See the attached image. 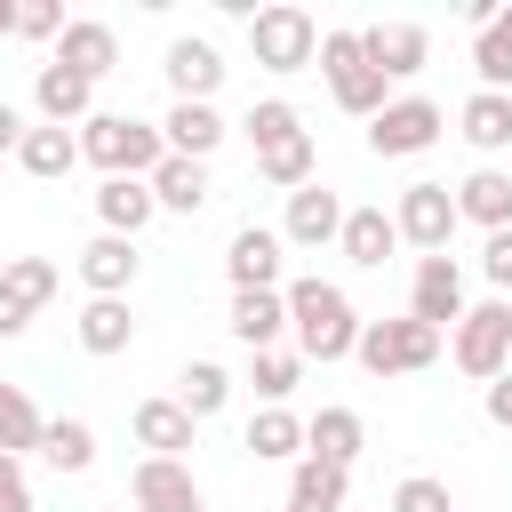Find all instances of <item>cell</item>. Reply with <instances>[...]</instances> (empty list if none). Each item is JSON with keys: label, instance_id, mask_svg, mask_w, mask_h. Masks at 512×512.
Instances as JSON below:
<instances>
[{"label": "cell", "instance_id": "1", "mask_svg": "<svg viewBox=\"0 0 512 512\" xmlns=\"http://www.w3.org/2000/svg\"><path fill=\"white\" fill-rule=\"evenodd\" d=\"M288 296V328H296V360H352V344H360V312H352V296L336 288V280H288L280 288Z\"/></svg>", "mask_w": 512, "mask_h": 512}, {"label": "cell", "instance_id": "2", "mask_svg": "<svg viewBox=\"0 0 512 512\" xmlns=\"http://www.w3.org/2000/svg\"><path fill=\"white\" fill-rule=\"evenodd\" d=\"M80 160H96L104 176H152V168L168 160V144H160V128L136 120V112H88V120H80Z\"/></svg>", "mask_w": 512, "mask_h": 512}, {"label": "cell", "instance_id": "3", "mask_svg": "<svg viewBox=\"0 0 512 512\" xmlns=\"http://www.w3.org/2000/svg\"><path fill=\"white\" fill-rule=\"evenodd\" d=\"M312 64H320L328 96H336V104H344L352 120H376V112L392 104V80H384V72H376V64L360 56V32H352V24L320 32V56H312Z\"/></svg>", "mask_w": 512, "mask_h": 512}, {"label": "cell", "instance_id": "4", "mask_svg": "<svg viewBox=\"0 0 512 512\" xmlns=\"http://www.w3.org/2000/svg\"><path fill=\"white\" fill-rule=\"evenodd\" d=\"M448 360H456L472 384H496V376L512 368V296L464 304V320L448 328Z\"/></svg>", "mask_w": 512, "mask_h": 512}, {"label": "cell", "instance_id": "5", "mask_svg": "<svg viewBox=\"0 0 512 512\" xmlns=\"http://www.w3.org/2000/svg\"><path fill=\"white\" fill-rule=\"evenodd\" d=\"M440 328H424V320H360V344H352V360L368 368V376H416V368H432L440 360Z\"/></svg>", "mask_w": 512, "mask_h": 512}, {"label": "cell", "instance_id": "6", "mask_svg": "<svg viewBox=\"0 0 512 512\" xmlns=\"http://www.w3.org/2000/svg\"><path fill=\"white\" fill-rule=\"evenodd\" d=\"M248 48H256V64L264 72H304L312 56H320V24L304 16V8H248Z\"/></svg>", "mask_w": 512, "mask_h": 512}, {"label": "cell", "instance_id": "7", "mask_svg": "<svg viewBox=\"0 0 512 512\" xmlns=\"http://www.w3.org/2000/svg\"><path fill=\"white\" fill-rule=\"evenodd\" d=\"M440 128H448V112H440L432 96H392V104L368 120V152H376V160H416V152L440 144Z\"/></svg>", "mask_w": 512, "mask_h": 512}, {"label": "cell", "instance_id": "8", "mask_svg": "<svg viewBox=\"0 0 512 512\" xmlns=\"http://www.w3.org/2000/svg\"><path fill=\"white\" fill-rule=\"evenodd\" d=\"M392 232H400L408 248L440 256V248L456 240V192H448V184H432V176H424V184H408V192H400V208H392Z\"/></svg>", "mask_w": 512, "mask_h": 512}, {"label": "cell", "instance_id": "9", "mask_svg": "<svg viewBox=\"0 0 512 512\" xmlns=\"http://www.w3.org/2000/svg\"><path fill=\"white\" fill-rule=\"evenodd\" d=\"M408 320H424V328H456L464 320V264L440 248V256H416V280H408Z\"/></svg>", "mask_w": 512, "mask_h": 512}, {"label": "cell", "instance_id": "10", "mask_svg": "<svg viewBox=\"0 0 512 512\" xmlns=\"http://www.w3.org/2000/svg\"><path fill=\"white\" fill-rule=\"evenodd\" d=\"M128 496H136V512H208L192 464H176V456H144L128 472Z\"/></svg>", "mask_w": 512, "mask_h": 512}, {"label": "cell", "instance_id": "11", "mask_svg": "<svg viewBox=\"0 0 512 512\" xmlns=\"http://www.w3.org/2000/svg\"><path fill=\"white\" fill-rule=\"evenodd\" d=\"M360 56L384 72V80H416L432 64V32L424 24H368L360 32Z\"/></svg>", "mask_w": 512, "mask_h": 512}, {"label": "cell", "instance_id": "12", "mask_svg": "<svg viewBox=\"0 0 512 512\" xmlns=\"http://www.w3.org/2000/svg\"><path fill=\"white\" fill-rule=\"evenodd\" d=\"M32 104H40V120H48V128H80V120L96 112V80H80L72 64H56V56H48V64L32 72Z\"/></svg>", "mask_w": 512, "mask_h": 512}, {"label": "cell", "instance_id": "13", "mask_svg": "<svg viewBox=\"0 0 512 512\" xmlns=\"http://www.w3.org/2000/svg\"><path fill=\"white\" fill-rule=\"evenodd\" d=\"M336 232H344V200H336L320 176H312L304 192H288V216H280V240H288V248H328Z\"/></svg>", "mask_w": 512, "mask_h": 512}, {"label": "cell", "instance_id": "14", "mask_svg": "<svg viewBox=\"0 0 512 512\" xmlns=\"http://www.w3.org/2000/svg\"><path fill=\"white\" fill-rule=\"evenodd\" d=\"M280 232H264V224H240L232 232V248H224V272H232V296H256V288H280Z\"/></svg>", "mask_w": 512, "mask_h": 512}, {"label": "cell", "instance_id": "15", "mask_svg": "<svg viewBox=\"0 0 512 512\" xmlns=\"http://www.w3.org/2000/svg\"><path fill=\"white\" fill-rule=\"evenodd\" d=\"M56 64H72L80 80H104L112 64H120V32L112 24H96V16H64V32H56V48H48Z\"/></svg>", "mask_w": 512, "mask_h": 512}, {"label": "cell", "instance_id": "16", "mask_svg": "<svg viewBox=\"0 0 512 512\" xmlns=\"http://www.w3.org/2000/svg\"><path fill=\"white\" fill-rule=\"evenodd\" d=\"M360 448H368V424H360L352 408H320V416H304V456H312V464L352 472V464H360Z\"/></svg>", "mask_w": 512, "mask_h": 512}, {"label": "cell", "instance_id": "17", "mask_svg": "<svg viewBox=\"0 0 512 512\" xmlns=\"http://www.w3.org/2000/svg\"><path fill=\"white\" fill-rule=\"evenodd\" d=\"M456 224L512 232V176H504V168H472V176L456 184Z\"/></svg>", "mask_w": 512, "mask_h": 512}, {"label": "cell", "instance_id": "18", "mask_svg": "<svg viewBox=\"0 0 512 512\" xmlns=\"http://www.w3.org/2000/svg\"><path fill=\"white\" fill-rule=\"evenodd\" d=\"M168 88H176V104H208L224 88V56L208 40H168Z\"/></svg>", "mask_w": 512, "mask_h": 512}, {"label": "cell", "instance_id": "19", "mask_svg": "<svg viewBox=\"0 0 512 512\" xmlns=\"http://www.w3.org/2000/svg\"><path fill=\"white\" fill-rule=\"evenodd\" d=\"M152 216H160V208H152V184H144V176H104V184H96V224H104V232L136 240Z\"/></svg>", "mask_w": 512, "mask_h": 512}, {"label": "cell", "instance_id": "20", "mask_svg": "<svg viewBox=\"0 0 512 512\" xmlns=\"http://www.w3.org/2000/svg\"><path fill=\"white\" fill-rule=\"evenodd\" d=\"M136 240H120V232H96L88 248H80V280H88V296H128V280H136Z\"/></svg>", "mask_w": 512, "mask_h": 512}, {"label": "cell", "instance_id": "21", "mask_svg": "<svg viewBox=\"0 0 512 512\" xmlns=\"http://www.w3.org/2000/svg\"><path fill=\"white\" fill-rule=\"evenodd\" d=\"M160 144H168L176 160H208V152L224 144V112H216V104H168Z\"/></svg>", "mask_w": 512, "mask_h": 512}, {"label": "cell", "instance_id": "22", "mask_svg": "<svg viewBox=\"0 0 512 512\" xmlns=\"http://www.w3.org/2000/svg\"><path fill=\"white\" fill-rule=\"evenodd\" d=\"M144 184H152V208H168V216H200L208 208V160H176L168 152Z\"/></svg>", "mask_w": 512, "mask_h": 512}, {"label": "cell", "instance_id": "23", "mask_svg": "<svg viewBox=\"0 0 512 512\" xmlns=\"http://www.w3.org/2000/svg\"><path fill=\"white\" fill-rule=\"evenodd\" d=\"M128 344H136V312H128V296H88V304H80V352L112 360V352H128Z\"/></svg>", "mask_w": 512, "mask_h": 512}, {"label": "cell", "instance_id": "24", "mask_svg": "<svg viewBox=\"0 0 512 512\" xmlns=\"http://www.w3.org/2000/svg\"><path fill=\"white\" fill-rule=\"evenodd\" d=\"M456 136H464L472 152H512V96L472 88V96H464V112H456Z\"/></svg>", "mask_w": 512, "mask_h": 512}, {"label": "cell", "instance_id": "25", "mask_svg": "<svg viewBox=\"0 0 512 512\" xmlns=\"http://www.w3.org/2000/svg\"><path fill=\"white\" fill-rule=\"evenodd\" d=\"M248 352H272L280 344V328H288V296L280 288H256V296H232V320H224Z\"/></svg>", "mask_w": 512, "mask_h": 512}, {"label": "cell", "instance_id": "26", "mask_svg": "<svg viewBox=\"0 0 512 512\" xmlns=\"http://www.w3.org/2000/svg\"><path fill=\"white\" fill-rule=\"evenodd\" d=\"M72 160H80V136L72 128H24V144H16V168L24 176H40V184H56V176H72Z\"/></svg>", "mask_w": 512, "mask_h": 512}, {"label": "cell", "instance_id": "27", "mask_svg": "<svg viewBox=\"0 0 512 512\" xmlns=\"http://www.w3.org/2000/svg\"><path fill=\"white\" fill-rule=\"evenodd\" d=\"M336 248H344L360 272H376V264L400 248V232H392V216H384V208H344V232H336Z\"/></svg>", "mask_w": 512, "mask_h": 512}, {"label": "cell", "instance_id": "28", "mask_svg": "<svg viewBox=\"0 0 512 512\" xmlns=\"http://www.w3.org/2000/svg\"><path fill=\"white\" fill-rule=\"evenodd\" d=\"M192 432H200V424H192V416H184L176 400H136V440H144L152 456H176V464H184Z\"/></svg>", "mask_w": 512, "mask_h": 512}, {"label": "cell", "instance_id": "29", "mask_svg": "<svg viewBox=\"0 0 512 512\" xmlns=\"http://www.w3.org/2000/svg\"><path fill=\"white\" fill-rule=\"evenodd\" d=\"M248 456H256V464H296V456H304V416L256 408V416H248Z\"/></svg>", "mask_w": 512, "mask_h": 512}, {"label": "cell", "instance_id": "30", "mask_svg": "<svg viewBox=\"0 0 512 512\" xmlns=\"http://www.w3.org/2000/svg\"><path fill=\"white\" fill-rule=\"evenodd\" d=\"M344 488H352V472L296 456V472H288V512H344Z\"/></svg>", "mask_w": 512, "mask_h": 512}, {"label": "cell", "instance_id": "31", "mask_svg": "<svg viewBox=\"0 0 512 512\" xmlns=\"http://www.w3.org/2000/svg\"><path fill=\"white\" fill-rule=\"evenodd\" d=\"M40 456H48L56 472H88V464H96V424H88V416H48V424H40Z\"/></svg>", "mask_w": 512, "mask_h": 512}, {"label": "cell", "instance_id": "32", "mask_svg": "<svg viewBox=\"0 0 512 512\" xmlns=\"http://www.w3.org/2000/svg\"><path fill=\"white\" fill-rule=\"evenodd\" d=\"M40 408H32V392L24 384H0V456H40Z\"/></svg>", "mask_w": 512, "mask_h": 512}, {"label": "cell", "instance_id": "33", "mask_svg": "<svg viewBox=\"0 0 512 512\" xmlns=\"http://www.w3.org/2000/svg\"><path fill=\"white\" fill-rule=\"evenodd\" d=\"M472 72H480V88L512 96V8H496V24L472 32Z\"/></svg>", "mask_w": 512, "mask_h": 512}, {"label": "cell", "instance_id": "34", "mask_svg": "<svg viewBox=\"0 0 512 512\" xmlns=\"http://www.w3.org/2000/svg\"><path fill=\"white\" fill-rule=\"evenodd\" d=\"M312 168H320V152H312V136H288V144H272V152H256V176H264L272 192H304V184H312Z\"/></svg>", "mask_w": 512, "mask_h": 512}, {"label": "cell", "instance_id": "35", "mask_svg": "<svg viewBox=\"0 0 512 512\" xmlns=\"http://www.w3.org/2000/svg\"><path fill=\"white\" fill-rule=\"evenodd\" d=\"M224 400H232V376H224L216 360H192V368L176 376V408H184L192 424H200V416H216Z\"/></svg>", "mask_w": 512, "mask_h": 512}, {"label": "cell", "instance_id": "36", "mask_svg": "<svg viewBox=\"0 0 512 512\" xmlns=\"http://www.w3.org/2000/svg\"><path fill=\"white\" fill-rule=\"evenodd\" d=\"M0 288H8V296H16L24 312H40V304H48L56 288H64V272H56L48 256H8V272H0Z\"/></svg>", "mask_w": 512, "mask_h": 512}, {"label": "cell", "instance_id": "37", "mask_svg": "<svg viewBox=\"0 0 512 512\" xmlns=\"http://www.w3.org/2000/svg\"><path fill=\"white\" fill-rule=\"evenodd\" d=\"M240 128H248V144H256V152H272V144L304 136V120H296V104H288V96H264V104H248V120H240Z\"/></svg>", "mask_w": 512, "mask_h": 512}, {"label": "cell", "instance_id": "38", "mask_svg": "<svg viewBox=\"0 0 512 512\" xmlns=\"http://www.w3.org/2000/svg\"><path fill=\"white\" fill-rule=\"evenodd\" d=\"M296 376H304V360H296V352H280V344L248 360V384H256V400H264V408H280V400L296 392Z\"/></svg>", "mask_w": 512, "mask_h": 512}, {"label": "cell", "instance_id": "39", "mask_svg": "<svg viewBox=\"0 0 512 512\" xmlns=\"http://www.w3.org/2000/svg\"><path fill=\"white\" fill-rule=\"evenodd\" d=\"M392 512H456V496H448V480H432V472H408V480L392 488Z\"/></svg>", "mask_w": 512, "mask_h": 512}, {"label": "cell", "instance_id": "40", "mask_svg": "<svg viewBox=\"0 0 512 512\" xmlns=\"http://www.w3.org/2000/svg\"><path fill=\"white\" fill-rule=\"evenodd\" d=\"M16 32L56 48V32H64V8H56V0H16Z\"/></svg>", "mask_w": 512, "mask_h": 512}, {"label": "cell", "instance_id": "41", "mask_svg": "<svg viewBox=\"0 0 512 512\" xmlns=\"http://www.w3.org/2000/svg\"><path fill=\"white\" fill-rule=\"evenodd\" d=\"M0 512H32V480H24V456H0Z\"/></svg>", "mask_w": 512, "mask_h": 512}, {"label": "cell", "instance_id": "42", "mask_svg": "<svg viewBox=\"0 0 512 512\" xmlns=\"http://www.w3.org/2000/svg\"><path fill=\"white\" fill-rule=\"evenodd\" d=\"M480 272L512 296V232H488V248H480Z\"/></svg>", "mask_w": 512, "mask_h": 512}, {"label": "cell", "instance_id": "43", "mask_svg": "<svg viewBox=\"0 0 512 512\" xmlns=\"http://www.w3.org/2000/svg\"><path fill=\"white\" fill-rule=\"evenodd\" d=\"M480 408H488V424H496V432H512V368H504L496 384H480Z\"/></svg>", "mask_w": 512, "mask_h": 512}, {"label": "cell", "instance_id": "44", "mask_svg": "<svg viewBox=\"0 0 512 512\" xmlns=\"http://www.w3.org/2000/svg\"><path fill=\"white\" fill-rule=\"evenodd\" d=\"M24 328H32V312H24V304L0 288V344H8V336H24Z\"/></svg>", "mask_w": 512, "mask_h": 512}, {"label": "cell", "instance_id": "45", "mask_svg": "<svg viewBox=\"0 0 512 512\" xmlns=\"http://www.w3.org/2000/svg\"><path fill=\"white\" fill-rule=\"evenodd\" d=\"M16 144H24V112H16V104H0V152H16Z\"/></svg>", "mask_w": 512, "mask_h": 512}, {"label": "cell", "instance_id": "46", "mask_svg": "<svg viewBox=\"0 0 512 512\" xmlns=\"http://www.w3.org/2000/svg\"><path fill=\"white\" fill-rule=\"evenodd\" d=\"M8 32H16V0H0V40H8Z\"/></svg>", "mask_w": 512, "mask_h": 512}]
</instances>
